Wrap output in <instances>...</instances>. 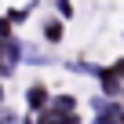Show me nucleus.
Wrapping results in <instances>:
<instances>
[{
    "mask_svg": "<svg viewBox=\"0 0 124 124\" xmlns=\"http://www.w3.org/2000/svg\"><path fill=\"white\" fill-rule=\"evenodd\" d=\"M26 58V44L22 40H0V80L4 77H11L15 70H18V62Z\"/></svg>",
    "mask_w": 124,
    "mask_h": 124,
    "instance_id": "f257e3e1",
    "label": "nucleus"
},
{
    "mask_svg": "<svg viewBox=\"0 0 124 124\" xmlns=\"http://www.w3.org/2000/svg\"><path fill=\"white\" fill-rule=\"evenodd\" d=\"M51 109L55 113H77V99L73 95H55L51 99Z\"/></svg>",
    "mask_w": 124,
    "mask_h": 124,
    "instance_id": "39448f33",
    "label": "nucleus"
},
{
    "mask_svg": "<svg viewBox=\"0 0 124 124\" xmlns=\"http://www.w3.org/2000/svg\"><path fill=\"white\" fill-rule=\"evenodd\" d=\"M40 33H44V40H47V44H62V33H66V22H62V18H47V22L40 26Z\"/></svg>",
    "mask_w": 124,
    "mask_h": 124,
    "instance_id": "7ed1b4c3",
    "label": "nucleus"
},
{
    "mask_svg": "<svg viewBox=\"0 0 124 124\" xmlns=\"http://www.w3.org/2000/svg\"><path fill=\"white\" fill-rule=\"evenodd\" d=\"M0 106H4V88H0Z\"/></svg>",
    "mask_w": 124,
    "mask_h": 124,
    "instance_id": "9d476101",
    "label": "nucleus"
},
{
    "mask_svg": "<svg viewBox=\"0 0 124 124\" xmlns=\"http://www.w3.org/2000/svg\"><path fill=\"white\" fill-rule=\"evenodd\" d=\"M51 91L44 88V84H29L26 88V106H29V113H47L51 109Z\"/></svg>",
    "mask_w": 124,
    "mask_h": 124,
    "instance_id": "f03ea898",
    "label": "nucleus"
},
{
    "mask_svg": "<svg viewBox=\"0 0 124 124\" xmlns=\"http://www.w3.org/2000/svg\"><path fill=\"white\" fill-rule=\"evenodd\" d=\"M40 124H80V120H77V113H55V109H47V113H40Z\"/></svg>",
    "mask_w": 124,
    "mask_h": 124,
    "instance_id": "20e7f679",
    "label": "nucleus"
},
{
    "mask_svg": "<svg viewBox=\"0 0 124 124\" xmlns=\"http://www.w3.org/2000/svg\"><path fill=\"white\" fill-rule=\"evenodd\" d=\"M29 11H33V4H26V8H15V11H8V18H11V26H22V22L29 18Z\"/></svg>",
    "mask_w": 124,
    "mask_h": 124,
    "instance_id": "423d86ee",
    "label": "nucleus"
},
{
    "mask_svg": "<svg viewBox=\"0 0 124 124\" xmlns=\"http://www.w3.org/2000/svg\"><path fill=\"white\" fill-rule=\"evenodd\" d=\"M55 8H58V18H62V22L73 18V0H55Z\"/></svg>",
    "mask_w": 124,
    "mask_h": 124,
    "instance_id": "0eeeda50",
    "label": "nucleus"
},
{
    "mask_svg": "<svg viewBox=\"0 0 124 124\" xmlns=\"http://www.w3.org/2000/svg\"><path fill=\"white\" fill-rule=\"evenodd\" d=\"M11 29H15V26H11V18H8V15H0V40H11V37H15Z\"/></svg>",
    "mask_w": 124,
    "mask_h": 124,
    "instance_id": "6e6552de",
    "label": "nucleus"
},
{
    "mask_svg": "<svg viewBox=\"0 0 124 124\" xmlns=\"http://www.w3.org/2000/svg\"><path fill=\"white\" fill-rule=\"evenodd\" d=\"M0 124H18V117H15V113H8V109H0Z\"/></svg>",
    "mask_w": 124,
    "mask_h": 124,
    "instance_id": "1a4fd4ad",
    "label": "nucleus"
}]
</instances>
